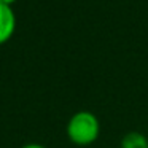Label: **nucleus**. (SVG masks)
Masks as SVG:
<instances>
[{"mask_svg":"<svg viewBox=\"0 0 148 148\" xmlns=\"http://www.w3.org/2000/svg\"><path fill=\"white\" fill-rule=\"evenodd\" d=\"M16 32V13L11 7L0 3V45L13 38Z\"/></svg>","mask_w":148,"mask_h":148,"instance_id":"2","label":"nucleus"},{"mask_svg":"<svg viewBox=\"0 0 148 148\" xmlns=\"http://www.w3.org/2000/svg\"><path fill=\"white\" fill-rule=\"evenodd\" d=\"M16 2V0H0V3L3 5H8V7H13V3Z\"/></svg>","mask_w":148,"mask_h":148,"instance_id":"5","label":"nucleus"},{"mask_svg":"<svg viewBox=\"0 0 148 148\" xmlns=\"http://www.w3.org/2000/svg\"><path fill=\"white\" fill-rule=\"evenodd\" d=\"M119 148H148V137L143 132L131 131L123 135Z\"/></svg>","mask_w":148,"mask_h":148,"instance_id":"3","label":"nucleus"},{"mask_svg":"<svg viewBox=\"0 0 148 148\" xmlns=\"http://www.w3.org/2000/svg\"><path fill=\"white\" fill-rule=\"evenodd\" d=\"M21 148H46V147H45V145H42V143H37V142H30V143L23 145Z\"/></svg>","mask_w":148,"mask_h":148,"instance_id":"4","label":"nucleus"},{"mask_svg":"<svg viewBox=\"0 0 148 148\" xmlns=\"http://www.w3.org/2000/svg\"><path fill=\"white\" fill-rule=\"evenodd\" d=\"M69 142L77 147H89L100 135V121L89 110H78L69 118L65 126Z\"/></svg>","mask_w":148,"mask_h":148,"instance_id":"1","label":"nucleus"}]
</instances>
